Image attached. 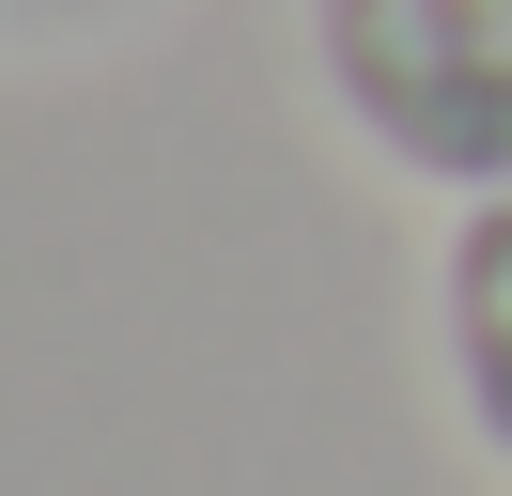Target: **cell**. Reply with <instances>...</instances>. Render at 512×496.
I'll return each instance as SVG.
<instances>
[{"label":"cell","mask_w":512,"mask_h":496,"mask_svg":"<svg viewBox=\"0 0 512 496\" xmlns=\"http://www.w3.org/2000/svg\"><path fill=\"white\" fill-rule=\"evenodd\" d=\"M311 78L435 202H512V0H311Z\"/></svg>","instance_id":"6da1fadb"},{"label":"cell","mask_w":512,"mask_h":496,"mask_svg":"<svg viewBox=\"0 0 512 496\" xmlns=\"http://www.w3.org/2000/svg\"><path fill=\"white\" fill-rule=\"evenodd\" d=\"M435 357H450L466 434L512 465V202H450V248H435Z\"/></svg>","instance_id":"7a4b0ae2"}]
</instances>
